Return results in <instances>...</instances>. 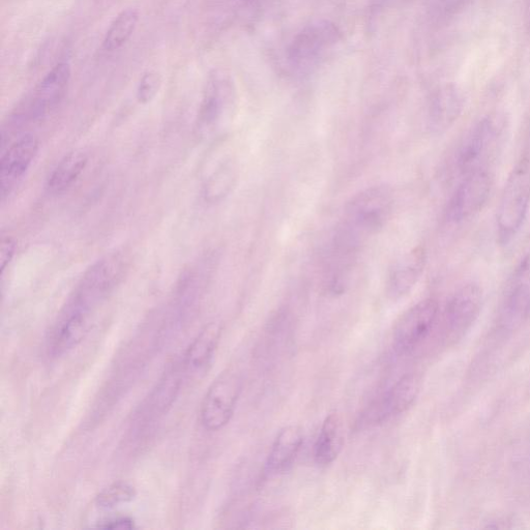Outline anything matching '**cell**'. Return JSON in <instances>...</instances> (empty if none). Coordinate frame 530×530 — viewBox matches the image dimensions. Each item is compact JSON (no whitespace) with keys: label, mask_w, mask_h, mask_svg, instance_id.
<instances>
[{"label":"cell","mask_w":530,"mask_h":530,"mask_svg":"<svg viewBox=\"0 0 530 530\" xmlns=\"http://www.w3.org/2000/svg\"><path fill=\"white\" fill-rule=\"evenodd\" d=\"M421 384V378L417 374L403 376L388 393L367 408L361 420L362 424L376 426L403 414L417 400Z\"/></svg>","instance_id":"obj_9"},{"label":"cell","mask_w":530,"mask_h":530,"mask_svg":"<svg viewBox=\"0 0 530 530\" xmlns=\"http://www.w3.org/2000/svg\"><path fill=\"white\" fill-rule=\"evenodd\" d=\"M462 106V99L455 90L448 88V90L438 93L430 108L431 128L435 132L449 129L458 120Z\"/></svg>","instance_id":"obj_21"},{"label":"cell","mask_w":530,"mask_h":530,"mask_svg":"<svg viewBox=\"0 0 530 530\" xmlns=\"http://www.w3.org/2000/svg\"><path fill=\"white\" fill-rule=\"evenodd\" d=\"M505 114L494 112L484 117L463 140L457 155V168L464 176L468 173L491 170L502 153L507 133Z\"/></svg>","instance_id":"obj_2"},{"label":"cell","mask_w":530,"mask_h":530,"mask_svg":"<svg viewBox=\"0 0 530 530\" xmlns=\"http://www.w3.org/2000/svg\"><path fill=\"white\" fill-rule=\"evenodd\" d=\"M162 85V77L156 71L146 72L137 87V100L140 104L151 103L158 95Z\"/></svg>","instance_id":"obj_24"},{"label":"cell","mask_w":530,"mask_h":530,"mask_svg":"<svg viewBox=\"0 0 530 530\" xmlns=\"http://www.w3.org/2000/svg\"><path fill=\"white\" fill-rule=\"evenodd\" d=\"M40 149L34 134H25L12 143L0 161V192L5 200L31 168Z\"/></svg>","instance_id":"obj_12"},{"label":"cell","mask_w":530,"mask_h":530,"mask_svg":"<svg viewBox=\"0 0 530 530\" xmlns=\"http://www.w3.org/2000/svg\"><path fill=\"white\" fill-rule=\"evenodd\" d=\"M222 334L218 322L206 326L193 340L185 353L184 375L188 378H201L209 371Z\"/></svg>","instance_id":"obj_16"},{"label":"cell","mask_w":530,"mask_h":530,"mask_svg":"<svg viewBox=\"0 0 530 530\" xmlns=\"http://www.w3.org/2000/svg\"><path fill=\"white\" fill-rule=\"evenodd\" d=\"M183 367L173 364L163 374L155 389L140 406L135 417V428L138 431L151 427L157 420L167 414L183 384Z\"/></svg>","instance_id":"obj_10"},{"label":"cell","mask_w":530,"mask_h":530,"mask_svg":"<svg viewBox=\"0 0 530 530\" xmlns=\"http://www.w3.org/2000/svg\"><path fill=\"white\" fill-rule=\"evenodd\" d=\"M98 527L104 529H132L135 528V522L129 517H115L102 521Z\"/></svg>","instance_id":"obj_27"},{"label":"cell","mask_w":530,"mask_h":530,"mask_svg":"<svg viewBox=\"0 0 530 530\" xmlns=\"http://www.w3.org/2000/svg\"><path fill=\"white\" fill-rule=\"evenodd\" d=\"M71 66L58 63L35 88L27 114L33 120L43 119L65 98L71 80Z\"/></svg>","instance_id":"obj_14"},{"label":"cell","mask_w":530,"mask_h":530,"mask_svg":"<svg viewBox=\"0 0 530 530\" xmlns=\"http://www.w3.org/2000/svg\"><path fill=\"white\" fill-rule=\"evenodd\" d=\"M15 251V241L9 237L3 238L2 245H0V269H2L3 274L12 262L15 256Z\"/></svg>","instance_id":"obj_25"},{"label":"cell","mask_w":530,"mask_h":530,"mask_svg":"<svg viewBox=\"0 0 530 530\" xmlns=\"http://www.w3.org/2000/svg\"><path fill=\"white\" fill-rule=\"evenodd\" d=\"M493 189L491 170H480L463 176L447 208V219L463 223L483 211Z\"/></svg>","instance_id":"obj_7"},{"label":"cell","mask_w":530,"mask_h":530,"mask_svg":"<svg viewBox=\"0 0 530 530\" xmlns=\"http://www.w3.org/2000/svg\"><path fill=\"white\" fill-rule=\"evenodd\" d=\"M304 444V434L298 426H288L277 435L267 462L264 474L273 477L284 473L298 457Z\"/></svg>","instance_id":"obj_17"},{"label":"cell","mask_w":530,"mask_h":530,"mask_svg":"<svg viewBox=\"0 0 530 530\" xmlns=\"http://www.w3.org/2000/svg\"><path fill=\"white\" fill-rule=\"evenodd\" d=\"M403 2V0H373V4L378 8L393 7Z\"/></svg>","instance_id":"obj_28"},{"label":"cell","mask_w":530,"mask_h":530,"mask_svg":"<svg viewBox=\"0 0 530 530\" xmlns=\"http://www.w3.org/2000/svg\"><path fill=\"white\" fill-rule=\"evenodd\" d=\"M136 496L133 486L124 482H117L104 489L97 497V505L100 508H114L122 504L130 503Z\"/></svg>","instance_id":"obj_23"},{"label":"cell","mask_w":530,"mask_h":530,"mask_svg":"<svg viewBox=\"0 0 530 530\" xmlns=\"http://www.w3.org/2000/svg\"><path fill=\"white\" fill-rule=\"evenodd\" d=\"M511 279L530 285V252L519 262Z\"/></svg>","instance_id":"obj_26"},{"label":"cell","mask_w":530,"mask_h":530,"mask_svg":"<svg viewBox=\"0 0 530 530\" xmlns=\"http://www.w3.org/2000/svg\"><path fill=\"white\" fill-rule=\"evenodd\" d=\"M483 302V289L476 283H467L453 294L445 313L447 333L452 340L462 339L475 325Z\"/></svg>","instance_id":"obj_11"},{"label":"cell","mask_w":530,"mask_h":530,"mask_svg":"<svg viewBox=\"0 0 530 530\" xmlns=\"http://www.w3.org/2000/svg\"><path fill=\"white\" fill-rule=\"evenodd\" d=\"M344 446V427L341 417L331 414L323 422L314 446V461L319 466L332 464Z\"/></svg>","instance_id":"obj_18"},{"label":"cell","mask_w":530,"mask_h":530,"mask_svg":"<svg viewBox=\"0 0 530 530\" xmlns=\"http://www.w3.org/2000/svg\"><path fill=\"white\" fill-rule=\"evenodd\" d=\"M341 39L342 33L333 22H312L292 40L287 50L288 62L293 68L308 69L318 64Z\"/></svg>","instance_id":"obj_5"},{"label":"cell","mask_w":530,"mask_h":530,"mask_svg":"<svg viewBox=\"0 0 530 530\" xmlns=\"http://www.w3.org/2000/svg\"><path fill=\"white\" fill-rule=\"evenodd\" d=\"M530 208V161L523 158L511 171L496 213L498 242L508 246L520 233Z\"/></svg>","instance_id":"obj_3"},{"label":"cell","mask_w":530,"mask_h":530,"mask_svg":"<svg viewBox=\"0 0 530 530\" xmlns=\"http://www.w3.org/2000/svg\"><path fill=\"white\" fill-rule=\"evenodd\" d=\"M243 390V379L233 369L224 371L206 392L200 407V422L209 431H219L232 419Z\"/></svg>","instance_id":"obj_4"},{"label":"cell","mask_w":530,"mask_h":530,"mask_svg":"<svg viewBox=\"0 0 530 530\" xmlns=\"http://www.w3.org/2000/svg\"><path fill=\"white\" fill-rule=\"evenodd\" d=\"M92 311L69 304L56 322L48 340L49 355L62 357L74 349L91 329Z\"/></svg>","instance_id":"obj_13"},{"label":"cell","mask_w":530,"mask_h":530,"mask_svg":"<svg viewBox=\"0 0 530 530\" xmlns=\"http://www.w3.org/2000/svg\"><path fill=\"white\" fill-rule=\"evenodd\" d=\"M239 178L237 161L232 157L223 159L208 176L203 185V198L209 203H218L233 190Z\"/></svg>","instance_id":"obj_19"},{"label":"cell","mask_w":530,"mask_h":530,"mask_svg":"<svg viewBox=\"0 0 530 530\" xmlns=\"http://www.w3.org/2000/svg\"><path fill=\"white\" fill-rule=\"evenodd\" d=\"M139 22L136 9H126L115 17L103 40V48L108 52L121 49L133 36Z\"/></svg>","instance_id":"obj_22"},{"label":"cell","mask_w":530,"mask_h":530,"mask_svg":"<svg viewBox=\"0 0 530 530\" xmlns=\"http://www.w3.org/2000/svg\"><path fill=\"white\" fill-rule=\"evenodd\" d=\"M437 301L426 299L409 308L397 321L393 341L400 353L415 349L430 335L438 317Z\"/></svg>","instance_id":"obj_8"},{"label":"cell","mask_w":530,"mask_h":530,"mask_svg":"<svg viewBox=\"0 0 530 530\" xmlns=\"http://www.w3.org/2000/svg\"><path fill=\"white\" fill-rule=\"evenodd\" d=\"M394 204V192L386 185L373 186L353 196L345 206L336 232L335 253L355 258L358 251L388 224Z\"/></svg>","instance_id":"obj_1"},{"label":"cell","mask_w":530,"mask_h":530,"mask_svg":"<svg viewBox=\"0 0 530 530\" xmlns=\"http://www.w3.org/2000/svg\"><path fill=\"white\" fill-rule=\"evenodd\" d=\"M235 95L231 82L214 76L204 94L198 115V130L203 136L223 132L233 119Z\"/></svg>","instance_id":"obj_6"},{"label":"cell","mask_w":530,"mask_h":530,"mask_svg":"<svg viewBox=\"0 0 530 530\" xmlns=\"http://www.w3.org/2000/svg\"><path fill=\"white\" fill-rule=\"evenodd\" d=\"M88 163L86 154L80 151L66 155L49 176L46 188L52 195L63 194L78 181Z\"/></svg>","instance_id":"obj_20"},{"label":"cell","mask_w":530,"mask_h":530,"mask_svg":"<svg viewBox=\"0 0 530 530\" xmlns=\"http://www.w3.org/2000/svg\"><path fill=\"white\" fill-rule=\"evenodd\" d=\"M427 262V253L423 247H417L403 254L390 269L386 292L392 301H398L416 287L421 279Z\"/></svg>","instance_id":"obj_15"}]
</instances>
